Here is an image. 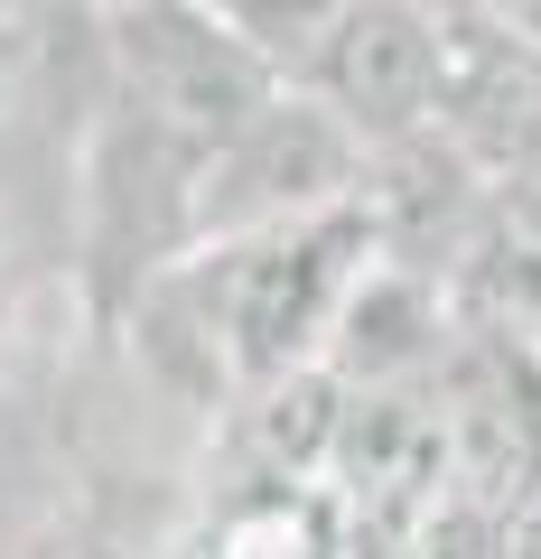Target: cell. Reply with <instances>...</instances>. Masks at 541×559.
<instances>
[{
    "label": "cell",
    "mask_w": 541,
    "mask_h": 559,
    "mask_svg": "<svg viewBox=\"0 0 541 559\" xmlns=\"http://www.w3.org/2000/svg\"><path fill=\"white\" fill-rule=\"evenodd\" d=\"M430 20H477V0H421Z\"/></svg>",
    "instance_id": "2e32d148"
},
{
    "label": "cell",
    "mask_w": 541,
    "mask_h": 559,
    "mask_svg": "<svg viewBox=\"0 0 541 559\" xmlns=\"http://www.w3.org/2000/svg\"><path fill=\"white\" fill-rule=\"evenodd\" d=\"M345 419V382L327 364H299L281 382H252L243 392V457L252 476H327V448H337Z\"/></svg>",
    "instance_id": "8fae6325"
},
{
    "label": "cell",
    "mask_w": 541,
    "mask_h": 559,
    "mask_svg": "<svg viewBox=\"0 0 541 559\" xmlns=\"http://www.w3.org/2000/svg\"><path fill=\"white\" fill-rule=\"evenodd\" d=\"M514 559H541V495L514 513Z\"/></svg>",
    "instance_id": "9a60e30c"
},
{
    "label": "cell",
    "mask_w": 541,
    "mask_h": 559,
    "mask_svg": "<svg viewBox=\"0 0 541 559\" xmlns=\"http://www.w3.org/2000/svg\"><path fill=\"white\" fill-rule=\"evenodd\" d=\"M355 178H364V140L345 131L308 84H281L234 140H215V150L178 178V252L327 215V205L355 197Z\"/></svg>",
    "instance_id": "3957f363"
},
{
    "label": "cell",
    "mask_w": 541,
    "mask_h": 559,
    "mask_svg": "<svg viewBox=\"0 0 541 559\" xmlns=\"http://www.w3.org/2000/svg\"><path fill=\"white\" fill-rule=\"evenodd\" d=\"M205 10H215V20L234 28V38L252 47V57L271 66L281 84H299V75H308V57H318V38L337 28L345 0H205Z\"/></svg>",
    "instance_id": "7c38bea8"
},
{
    "label": "cell",
    "mask_w": 541,
    "mask_h": 559,
    "mask_svg": "<svg viewBox=\"0 0 541 559\" xmlns=\"http://www.w3.org/2000/svg\"><path fill=\"white\" fill-rule=\"evenodd\" d=\"M532 336H541V326H532Z\"/></svg>",
    "instance_id": "d6986e66"
},
{
    "label": "cell",
    "mask_w": 541,
    "mask_h": 559,
    "mask_svg": "<svg viewBox=\"0 0 541 559\" xmlns=\"http://www.w3.org/2000/svg\"><path fill=\"white\" fill-rule=\"evenodd\" d=\"M374 234H364V205H327V215L271 224V234H234L178 252V289L197 308L205 364H215L234 392L252 382H281L299 364H327V326L345 308V280L364 271Z\"/></svg>",
    "instance_id": "6da1fadb"
},
{
    "label": "cell",
    "mask_w": 541,
    "mask_h": 559,
    "mask_svg": "<svg viewBox=\"0 0 541 559\" xmlns=\"http://www.w3.org/2000/svg\"><path fill=\"white\" fill-rule=\"evenodd\" d=\"M458 308L541 326V150L485 178V215H477V252L458 271Z\"/></svg>",
    "instance_id": "30bf717a"
},
{
    "label": "cell",
    "mask_w": 541,
    "mask_h": 559,
    "mask_svg": "<svg viewBox=\"0 0 541 559\" xmlns=\"http://www.w3.org/2000/svg\"><path fill=\"white\" fill-rule=\"evenodd\" d=\"M439 28H448V47H439V112L430 121L485 178L532 159L541 150V47L495 20H439Z\"/></svg>",
    "instance_id": "ba28073f"
},
{
    "label": "cell",
    "mask_w": 541,
    "mask_h": 559,
    "mask_svg": "<svg viewBox=\"0 0 541 559\" xmlns=\"http://www.w3.org/2000/svg\"><path fill=\"white\" fill-rule=\"evenodd\" d=\"M477 20H495V28H514V38L541 47V0H477Z\"/></svg>",
    "instance_id": "5bb4252c"
},
{
    "label": "cell",
    "mask_w": 541,
    "mask_h": 559,
    "mask_svg": "<svg viewBox=\"0 0 541 559\" xmlns=\"http://www.w3.org/2000/svg\"><path fill=\"white\" fill-rule=\"evenodd\" d=\"M94 559H113V550H94Z\"/></svg>",
    "instance_id": "e0dca14e"
},
{
    "label": "cell",
    "mask_w": 541,
    "mask_h": 559,
    "mask_svg": "<svg viewBox=\"0 0 541 559\" xmlns=\"http://www.w3.org/2000/svg\"><path fill=\"white\" fill-rule=\"evenodd\" d=\"M439 439H448V495L485 513H522L541 495V336L514 318L458 308L439 373Z\"/></svg>",
    "instance_id": "277c9868"
},
{
    "label": "cell",
    "mask_w": 541,
    "mask_h": 559,
    "mask_svg": "<svg viewBox=\"0 0 541 559\" xmlns=\"http://www.w3.org/2000/svg\"><path fill=\"white\" fill-rule=\"evenodd\" d=\"M458 336V289L439 271H411L392 252H364L345 280V308L327 326V373L345 392H383V382H430Z\"/></svg>",
    "instance_id": "52a82bcc"
},
{
    "label": "cell",
    "mask_w": 541,
    "mask_h": 559,
    "mask_svg": "<svg viewBox=\"0 0 541 559\" xmlns=\"http://www.w3.org/2000/svg\"><path fill=\"white\" fill-rule=\"evenodd\" d=\"M28 75H38V38L20 28V10H0V131L28 103Z\"/></svg>",
    "instance_id": "4fadbf2b"
},
{
    "label": "cell",
    "mask_w": 541,
    "mask_h": 559,
    "mask_svg": "<svg viewBox=\"0 0 541 559\" xmlns=\"http://www.w3.org/2000/svg\"><path fill=\"white\" fill-rule=\"evenodd\" d=\"M355 205H364L374 252L411 261V271H439L448 289H458L467 252H477V215H485V168L467 159L439 121H421V131L364 150Z\"/></svg>",
    "instance_id": "8992f818"
},
{
    "label": "cell",
    "mask_w": 541,
    "mask_h": 559,
    "mask_svg": "<svg viewBox=\"0 0 541 559\" xmlns=\"http://www.w3.org/2000/svg\"><path fill=\"white\" fill-rule=\"evenodd\" d=\"M439 47L448 28L421 0H345L299 84L374 150V140H401L439 112Z\"/></svg>",
    "instance_id": "5b68a950"
},
{
    "label": "cell",
    "mask_w": 541,
    "mask_h": 559,
    "mask_svg": "<svg viewBox=\"0 0 541 559\" xmlns=\"http://www.w3.org/2000/svg\"><path fill=\"white\" fill-rule=\"evenodd\" d=\"M0 10H10V0H0Z\"/></svg>",
    "instance_id": "ac0fdd59"
},
{
    "label": "cell",
    "mask_w": 541,
    "mask_h": 559,
    "mask_svg": "<svg viewBox=\"0 0 541 559\" xmlns=\"http://www.w3.org/2000/svg\"><path fill=\"white\" fill-rule=\"evenodd\" d=\"M187 559H345L337 495L318 476H243L187 532Z\"/></svg>",
    "instance_id": "9c48e42d"
},
{
    "label": "cell",
    "mask_w": 541,
    "mask_h": 559,
    "mask_svg": "<svg viewBox=\"0 0 541 559\" xmlns=\"http://www.w3.org/2000/svg\"><path fill=\"white\" fill-rule=\"evenodd\" d=\"M103 57H113V112L168 159V197L215 140H234L281 94V75L205 0H103Z\"/></svg>",
    "instance_id": "7a4b0ae2"
}]
</instances>
